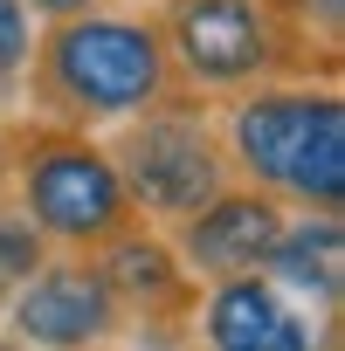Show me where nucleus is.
<instances>
[{"mask_svg": "<svg viewBox=\"0 0 345 351\" xmlns=\"http://www.w3.org/2000/svg\"><path fill=\"white\" fill-rule=\"evenodd\" d=\"M166 90H180L159 35L152 8H111L90 0L76 14H56L35 28L28 49V76H21V104L49 124H76V131H104L145 104H159Z\"/></svg>", "mask_w": 345, "mask_h": 351, "instance_id": "1", "label": "nucleus"}, {"mask_svg": "<svg viewBox=\"0 0 345 351\" xmlns=\"http://www.w3.org/2000/svg\"><path fill=\"white\" fill-rule=\"evenodd\" d=\"M235 180L276 193L290 214L324 207L345 214V97L331 76L256 83L214 104Z\"/></svg>", "mask_w": 345, "mask_h": 351, "instance_id": "2", "label": "nucleus"}, {"mask_svg": "<svg viewBox=\"0 0 345 351\" xmlns=\"http://www.w3.org/2000/svg\"><path fill=\"white\" fill-rule=\"evenodd\" d=\"M159 35L172 56V76L201 97H235L256 83L290 76H345V56L318 49L283 0H159Z\"/></svg>", "mask_w": 345, "mask_h": 351, "instance_id": "3", "label": "nucleus"}, {"mask_svg": "<svg viewBox=\"0 0 345 351\" xmlns=\"http://www.w3.org/2000/svg\"><path fill=\"white\" fill-rule=\"evenodd\" d=\"M0 152H8L0 158V193L35 221V234L49 248L90 255L97 241H111L138 214L97 131L14 117V124H0Z\"/></svg>", "mask_w": 345, "mask_h": 351, "instance_id": "4", "label": "nucleus"}, {"mask_svg": "<svg viewBox=\"0 0 345 351\" xmlns=\"http://www.w3.org/2000/svg\"><path fill=\"white\" fill-rule=\"evenodd\" d=\"M111 131V124H104ZM118 180L131 193V207L159 228H172L180 214H194L208 193H221L235 180L228 165V145H221V124H214V97L201 90H166L159 104L118 117V131L104 138Z\"/></svg>", "mask_w": 345, "mask_h": 351, "instance_id": "5", "label": "nucleus"}, {"mask_svg": "<svg viewBox=\"0 0 345 351\" xmlns=\"http://www.w3.org/2000/svg\"><path fill=\"white\" fill-rule=\"evenodd\" d=\"M0 310H8V337H14V344L76 351V344H111V337H124V310H118L111 282H104L97 262L76 255V248H49L42 269L0 303Z\"/></svg>", "mask_w": 345, "mask_h": 351, "instance_id": "6", "label": "nucleus"}, {"mask_svg": "<svg viewBox=\"0 0 345 351\" xmlns=\"http://www.w3.org/2000/svg\"><path fill=\"white\" fill-rule=\"evenodd\" d=\"M90 262H97V276L111 282V296H118L124 324H145L152 337H159V330L172 337V330H187V324H194L201 276L180 262V248L166 241V228H159V221L131 214L111 241H97V248H90Z\"/></svg>", "mask_w": 345, "mask_h": 351, "instance_id": "7", "label": "nucleus"}, {"mask_svg": "<svg viewBox=\"0 0 345 351\" xmlns=\"http://www.w3.org/2000/svg\"><path fill=\"white\" fill-rule=\"evenodd\" d=\"M290 207L249 180H228L221 193H208L194 214H180L166 228V241L180 248V262L201 276V282H221V276H242V269H263L269 241L283 234Z\"/></svg>", "mask_w": 345, "mask_h": 351, "instance_id": "8", "label": "nucleus"}, {"mask_svg": "<svg viewBox=\"0 0 345 351\" xmlns=\"http://www.w3.org/2000/svg\"><path fill=\"white\" fill-rule=\"evenodd\" d=\"M194 337L214 344V351H311V344H318L311 310H304L276 276H263V269L201 282Z\"/></svg>", "mask_w": 345, "mask_h": 351, "instance_id": "9", "label": "nucleus"}, {"mask_svg": "<svg viewBox=\"0 0 345 351\" xmlns=\"http://www.w3.org/2000/svg\"><path fill=\"white\" fill-rule=\"evenodd\" d=\"M263 276H276L290 296L318 303L324 324H338V289H345V221L324 207H297V221H283V234L263 255Z\"/></svg>", "mask_w": 345, "mask_h": 351, "instance_id": "10", "label": "nucleus"}, {"mask_svg": "<svg viewBox=\"0 0 345 351\" xmlns=\"http://www.w3.org/2000/svg\"><path fill=\"white\" fill-rule=\"evenodd\" d=\"M42 255H49V241L35 234V221H28L8 193H0V303H8V296L42 269Z\"/></svg>", "mask_w": 345, "mask_h": 351, "instance_id": "11", "label": "nucleus"}, {"mask_svg": "<svg viewBox=\"0 0 345 351\" xmlns=\"http://www.w3.org/2000/svg\"><path fill=\"white\" fill-rule=\"evenodd\" d=\"M28 49H35V14L21 0H0V110L21 97V76H28Z\"/></svg>", "mask_w": 345, "mask_h": 351, "instance_id": "12", "label": "nucleus"}, {"mask_svg": "<svg viewBox=\"0 0 345 351\" xmlns=\"http://www.w3.org/2000/svg\"><path fill=\"white\" fill-rule=\"evenodd\" d=\"M283 8L297 14V28H304L318 49L345 56V0H283Z\"/></svg>", "mask_w": 345, "mask_h": 351, "instance_id": "13", "label": "nucleus"}, {"mask_svg": "<svg viewBox=\"0 0 345 351\" xmlns=\"http://www.w3.org/2000/svg\"><path fill=\"white\" fill-rule=\"evenodd\" d=\"M21 8H28L35 21H56V14H76V8H90V0H21Z\"/></svg>", "mask_w": 345, "mask_h": 351, "instance_id": "14", "label": "nucleus"}]
</instances>
